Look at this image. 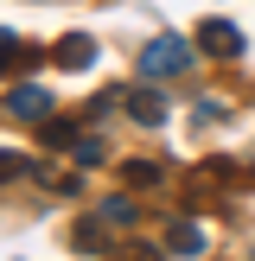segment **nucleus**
I'll return each instance as SVG.
<instances>
[{"label":"nucleus","instance_id":"nucleus-1","mask_svg":"<svg viewBox=\"0 0 255 261\" xmlns=\"http://www.w3.org/2000/svg\"><path fill=\"white\" fill-rule=\"evenodd\" d=\"M178 70H191V38L160 32V38H147V45H140V76H147V83H160V76H178Z\"/></svg>","mask_w":255,"mask_h":261},{"label":"nucleus","instance_id":"nucleus-11","mask_svg":"<svg viewBox=\"0 0 255 261\" xmlns=\"http://www.w3.org/2000/svg\"><path fill=\"white\" fill-rule=\"evenodd\" d=\"M38 140H45V147H76V121H58V115H45V121H38Z\"/></svg>","mask_w":255,"mask_h":261},{"label":"nucleus","instance_id":"nucleus-9","mask_svg":"<svg viewBox=\"0 0 255 261\" xmlns=\"http://www.w3.org/2000/svg\"><path fill=\"white\" fill-rule=\"evenodd\" d=\"M109 229H115V223L96 211V217H83V223L70 229V242H76V249H109Z\"/></svg>","mask_w":255,"mask_h":261},{"label":"nucleus","instance_id":"nucleus-8","mask_svg":"<svg viewBox=\"0 0 255 261\" xmlns=\"http://www.w3.org/2000/svg\"><path fill=\"white\" fill-rule=\"evenodd\" d=\"M121 178H128V191H153L166 178V166L160 160H121Z\"/></svg>","mask_w":255,"mask_h":261},{"label":"nucleus","instance_id":"nucleus-5","mask_svg":"<svg viewBox=\"0 0 255 261\" xmlns=\"http://www.w3.org/2000/svg\"><path fill=\"white\" fill-rule=\"evenodd\" d=\"M38 58H45V51H32L19 32H0V76H7V70H32Z\"/></svg>","mask_w":255,"mask_h":261},{"label":"nucleus","instance_id":"nucleus-7","mask_svg":"<svg viewBox=\"0 0 255 261\" xmlns=\"http://www.w3.org/2000/svg\"><path fill=\"white\" fill-rule=\"evenodd\" d=\"M166 249H172V255H204V229L191 223V217H172V229H166Z\"/></svg>","mask_w":255,"mask_h":261},{"label":"nucleus","instance_id":"nucleus-4","mask_svg":"<svg viewBox=\"0 0 255 261\" xmlns=\"http://www.w3.org/2000/svg\"><path fill=\"white\" fill-rule=\"evenodd\" d=\"M51 64H64V70H89V64H96V38H89V32L58 38V45H51Z\"/></svg>","mask_w":255,"mask_h":261},{"label":"nucleus","instance_id":"nucleus-6","mask_svg":"<svg viewBox=\"0 0 255 261\" xmlns=\"http://www.w3.org/2000/svg\"><path fill=\"white\" fill-rule=\"evenodd\" d=\"M128 115H134L140 127H160L166 121V96L160 89H128Z\"/></svg>","mask_w":255,"mask_h":261},{"label":"nucleus","instance_id":"nucleus-13","mask_svg":"<svg viewBox=\"0 0 255 261\" xmlns=\"http://www.w3.org/2000/svg\"><path fill=\"white\" fill-rule=\"evenodd\" d=\"M70 160H76V166H102V140H96V134H83V140L70 147Z\"/></svg>","mask_w":255,"mask_h":261},{"label":"nucleus","instance_id":"nucleus-14","mask_svg":"<svg viewBox=\"0 0 255 261\" xmlns=\"http://www.w3.org/2000/svg\"><path fill=\"white\" fill-rule=\"evenodd\" d=\"M26 172V153H13V147H0V185H7V178H19Z\"/></svg>","mask_w":255,"mask_h":261},{"label":"nucleus","instance_id":"nucleus-10","mask_svg":"<svg viewBox=\"0 0 255 261\" xmlns=\"http://www.w3.org/2000/svg\"><path fill=\"white\" fill-rule=\"evenodd\" d=\"M102 217H109L115 229H134V217H140V211H134V191H115V198L102 204Z\"/></svg>","mask_w":255,"mask_h":261},{"label":"nucleus","instance_id":"nucleus-12","mask_svg":"<svg viewBox=\"0 0 255 261\" xmlns=\"http://www.w3.org/2000/svg\"><path fill=\"white\" fill-rule=\"evenodd\" d=\"M38 178H45L51 191H83V166H76V172L70 166H38Z\"/></svg>","mask_w":255,"mask_h":261},{"label":"nucleus","instance_id":"nucleus-3","mask_svg":"<svg viewBox=\"0 0 255 261\" xmlns=\"http://www.w3.org/2000/svg\"><path fill=\"white\" fill-rule=\"evenodd\" d=\"M198 45L211 51V58H242V32H236L230 19H204V25H198Z\"/></svg>","mask_w":255,"mask_h":261},{"label":"nucleus","instance_id":"nucleus-15","mask_svg":"<svg viewBox=\"0 0 255 261\" xmlns=\"http://www.w3.org/2000/svg\"><path fill=\"white\" fill-rule=\"evenodd\" d=\"M115 261H160V249H147V242H134V249H115Z\"/></svg>","mask_w":255,"mask_h":261},{"label":"nucleus","instance_id":"nucleus-2","mask_svg":"<svg viewBox=\"0 0 255 261\" xmlns=\"http://www.w3.org/2000/svg\"><path fill=\"white\" fill-rule=\"evenodd\" d=\"M7 115H13V121H45V115H51V96L38 83H19V89H7Z\"/></svg>","mask_w":255,"mask_h":261}]
</instances>
